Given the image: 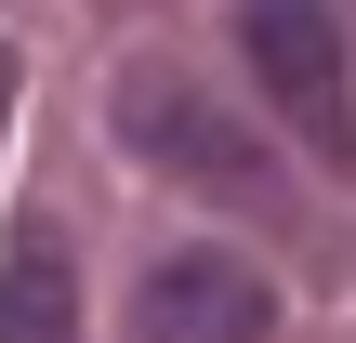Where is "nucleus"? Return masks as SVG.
Returning a JSON list of instances; mask_svg holds the SVG:
<instances>
[{
    "label": "nucleus",
    "instance_id": "39448f33",
    "mask_svg": "<svg viewBox=\"0 0 356 343\" xmlns=\"http://www.w3.org/2000/svg\"><path fill=\"white\" fill-rule=\"evenodd\" d=\"M0 132H13V53H0Z\"/></svg>",
    "mask_w": 356,
    "mask_h": 343
},
{
    "label": "nucleus",
    "instance_id": "20e7f679",
    "mask_svg": "<svg viewBox=\"0 0 356 343\" xmlns=\"http://www.w3.org/2000/svg\"><path fill=\"white\" fill-rule=\"evenodd\" d=\"M0 343H79V251L53 225H13L0 251Z\"/></svg>",
    "mask_w": 356,
    "mask_h": 343
},
{
    "label": "nucleus",
    "instance_id": "7ed1b4c3",
    "mask_svg": "<svg viewBox=\"0 0 356 343\" xmlns=\"http://www.w3.org/2000/svg\"><path fill=\"white\" fill-rule=\"evenodd\" d=\"M119 132H145V145H159L172 172H198V185H264L251 132H238V119H211V106H198L185 79H159V66H145V79H119Z\"/></svg>",
    "mask_w": 356,
    "mask_h": 343
},
{
    "label": "nucleus",
    "instance_id": "f257e3e1",
    "mask_svg": "<svg viewBox=\"0 0 356 343\" xmlns=\"http://www.w3.org/2000/svg\"><path fill=\"white\" fill-rule=\"evenodd\" d=\"M238 53H251V79L277 93V119L304 132V145H356V79H343V26H330V0H238Z\"/></svg>",
    "mask_w": 356,
    "mask_h": 343
},
{
    "label": "nucleus",
    "instance_id": "f03ea898",
    "mask_svg": "<svg viewBox=\"0 0 356 343\" xmlns=\"http://www.w3.org/2000/svg\"><path fill=\"white\" fill-rule=\"evenodd\" d=\"M264 330H277V291L238 251H159L132 291V343H264Z\"/></svg>",
    "mask_w": 356,
    "mask_h": 343
}]
</instances>
